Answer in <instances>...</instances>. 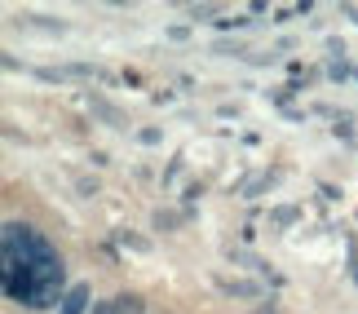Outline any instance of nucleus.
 I'll return each instance as SVG.
<instances>
[{
  "mask_svg": "<svg viewBox=\"0 0 358 314\" xmlns=\"http://www.w3.org/2000/svg\"><path fill=\"white\" fill-rule=\"evenodd\" d=\"M85 306H89V288L85 283H71L66 297H62V306H58V314H85Z\"/></svg>",
  "mask_w": 358,
  "mask_h": 314,
  "instance_id": "2",
  "label": "nucleus"
},
{
  "mask_svg": "<svg viewBox=\"0 0 358 314\" xmlns=\"http://www.w3.org/2000/svg\"><path fill=\"white\" fill-rule=\"evenodd\" d=\"M115 310H120V314H142V297H120Z\"/></svg>",
  "mask_w": 358,
  "mask_h": 314,
  "instance_id": "3",
  "label": "nucleus"
},
{
  "mask_svg": "<svg viewBox=\"0 0 358 314\" xmlns=\"http://www.w3.org/2000/svg\"><path fill=\"white\" fill-rule=\"evenodd\" d=\"M257 314H274V310H257Z\"/></svg>",
  "mask_w": 358,
  "mask_h": 314,
  "instance_id": "5",
  "label": "nucleus"
},
{
  "mask_svg": "<svg viewBox=\"0 0 358 314\" xmlns=\"http://www.w3.org/2000/svg\"><path fill=\"white\" fill-rule=\"evenodd\" d=\"M5 292L31 310L58 301V292H62L58 248L27 222H5Z\"/></svg>",
  "mask_w": 358,
  "mask_h": 314,
  "instance_id": "1",
  "label": "nucleus"
},
{
  "mask_svg": "<svg viewBox=\"0 0 358 314\" xmlns=\"http://www.w3.org/2000/svg\"><path fill=\"white\" fill-rule=\"evenodd\" d=\"M93 314H120V310H115V301H98V306H93Z\"/></svg>",
  "mask_w": 358,
  "mask_h": 314,
  "instance_id": "4",
  "label": "nucleus"
},
{
  "mask_svg": "<svg viewBox=\"0 0 358 314\" xmlns=\"http://www.w3.org/2000/svg\"><path fill=\"white\" fill-rule=\"evenodd\" d=\"M354 275H358V262H354Z\"/></svg>",
  "mask_w": 358,
  "mask_h": 314,
  "instance_id": "6",
  "label": "nucleus"
}]
</instances>
